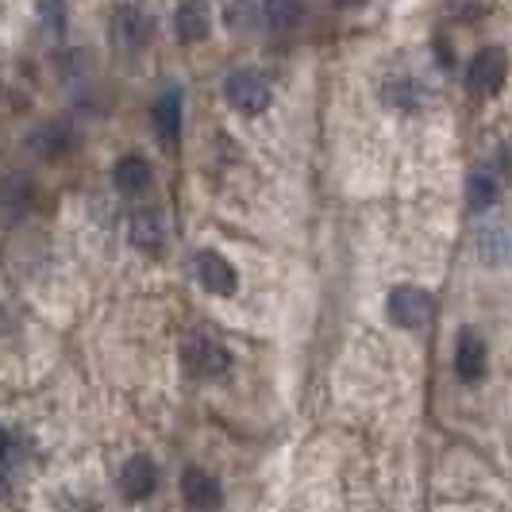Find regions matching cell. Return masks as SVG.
<instances>
[{"instance_id": "cell-1", "label": "cell", "mask_w": 512, "mask_h": 512, "mask_svg": "<svg viewBox=\"0 0 512 512\" xmlns=\"http://www.w3.org/2000/svg\"><path fill=\"white\" fill-rule=\"evenodd\" d=\"M385 312H389V320L397 324V328H424L432 316H436V301H432V293L428 289H420V285H397L393 293H389V301H385Z\"/></svg>"}, {"instance_id": "cell-2", "label": "cell", "mask_w": 512, "mask_h": 512, "mask_svg": "<svg viewBox=\"0 0 512 512\" xmlns=\"http://www.w3.org/2000/svg\"><path fill=\"white\" fill-rule=\"evenodd\" d=\"M224 97L235 112H243V116H258V112H266L270 108V81L258 74V70H235V74L224 81Z\"/></svg>"}, {"instance_id": "cell-3", "label": "cell", "mask_w": 512, "mask_h": 512, "mask_svg": "<svg viewBox=\"0 0 512 512\" xmlns=\"http://www.w3.org/2000/svg\"><path fill=\"white\" fill-rule=\"evenodd\" d=\"M181 359L197 378H224L231 370V351L224 343L208 339V335H189L181 343Z\"/></svg>"}, {"instance_id": "cell-4", "label": "cell", "mask_w": 512, "mask_h": 512, "mask_svg": "<svg viewBox=\"0 0 512 512\" xmlns=\"http://www.w3.org/2000/svg\"><path fill=\"white\" fill-rule=\"evenodd\" d=\"M505 77H509V54L501 51V47H486V51L474 54L466 81H470V89H474V93L493 97V93L505 85Z\"/></svg>"}, {"instance_id": "cell-5", "label": "cell", "mask_w": 512, "mask_h": 512, "mask_svg": "<svg viewBox=\"0 0 512 512\" xmlns=\"http://www.w3.org/2000/svg\"><path fill=\"white\" fill-rule=\"evenodd\" d=\"M193 270H197L201 289H208L212 297H231L239 289V274H235V266L220 251H201V255L193 258Z\"/></svg>"}, {"instance_id": "cell-6", "label": "cell", "mask_w": 512, "mask_h": 512, "mask_svg": "<svg viewBox=\"0 0 512 512\" xmlns=\"http://www.w3.org/2000/svg\"><path fill=\"white\" fill-rule=\"evenodd\" d=\"M181 497H185V505L197 512H216L220 509V501H224V486L208 474V470H197V466H189L185 474H181Z\"/></svg>"}, {"instance_id": "cell-7", "label": "cell", "mask_w": 512, "mask_h": 512, "mask_svg": "<svg viewBox=\"0 0 512 512\" xmlns=\"http://www.w3.org/2000/svg\"><path fill=\"white\" fill-rule=\"evenodd\" d=\"M154 489H158V466L154 459L147 455H131L124 462V470H120V493H124V501H147Z\"/></svg>"}, {"instance_id": "cell-8", "label": "cell", "mask_w": 512, "mask_h": 512, "mask_svg": "<svg viewBox=\"0 0 512 512\" xmlns=\"http://www.w3.org/2000/svg\"><path fill=\"white\" fill-rule=\"evenodd\" d=\"M154 135L166 151H178L181 143V93L178 89H166L158 101H154Z\"/></svg>"}, {"instance_id": "cell-9", "label": "cell", "mask_w": 512, "mask_h": 512, "mask_svg": "<svg viewBox=\"0 0 512 512\" xmlns=\"http://www.w3.org/2000/svg\"><path fill=\"white\" fill-rule=\"evenodd\" d=\"M131 247L147 251V255H158L166 247V216L158 208H139L128 224Z\"/></svg>"}, {"instance_id": "cell-10", "label": "cell", "mask_w": 512, "mask_h": 512, "mask_svg": "<svg viewBox=\"0 0 512 512\" xmlns=\"http://www.w3.org/2000/svg\"><path fill=\"white\" fill-rule=\"evenodd\" d=\"M174 31L181 43H205L212 31V8L208 0H181L174 12Z\"/></svg>"}, {"instance_id": "cell-11", "label": "cell", "mask_w": 512, "mask_h": 512, "mask_svg": "<svg viewBox=\"0 0 512 512\" xmlns=\"http://www.w3.org/2000/svg\"><path fill=\"white\" fill-rule=\"evenodd\" d=\"M455 374L462 382H478L486 374V343L470 328H462L459 339H455Z\"/></svg>"}, {"instance_id": "cell-12", "label": "cell", "mask_w": 512, "mask_h": 512, "mask_svg": "<svg viewBox=\"0 0 512 512\" xmlns=\"http://www.w3.org/2000/svg\"><path fill=\"white\" fill-rule=\"evenodd\" d=\"M112 181H116V189H120V193L139 197V193H147V189H151L154 170L143 154H124V158L112 166Z\"/></svg>"}, {"instance_id": "cell-13", "label": "cell", "mask_w": 512, "mask_h": 512, "mask_svg": "<svg viewBox=\"0 0 512 512\" xmlns=\"http://www.w3.org/2000/svg\"><path fill=\"white\" fill-rule=\"evenodd\" d=\"M147 31H151V24H147V16H143L135 4L120 8V12H116V20H112V39H116V47H120V51H135V47H143Z\"/></svg>"}, {"instance_id": "cell-14", "label": "cell", "mask_w": 512, "mask_h": 512, "mask_svg": "<svg viewBox=\"0 0 512 512\" xmlns=\"http://www.w3.org/2000/svg\"><path fill=\"white\" fill-rule=\"evenodd\" d=\"M31 197H35V185H31L27 174H8L0 181V212L20 216V212L31 208Z\"/></svg>"}, {"instance_id": "cell-15", "label": "cell", "mask_w": 512, "mask_h": 512, "mask_svg": "<svg viewBox=\"0 0 512 512\" xmlns=\"http://www.w3.org/2000/svg\"><path fill=\"white\" fill-rule=\"evenodd\" d=\"M70 143H74V131L66 128L62 120H54V124H47V128H39L35 135H31V151L43 154V158H51V162L70 151Z\"/></svg>"}, {"instance_id": "cell-16", "label": "cell", "mask_w": 512, "mask_h": 512, "mask_svg": "<svg viewBox=\"0 0 512 512\" xmlns=\"http://www.w3.org/2000/svg\"><path fill=\"white\" fill-rule=\"evenodd\" d=\"M262 16L274 31H293L305 20V0H262Z\"/></svg>"}, {"instance_id": "cell-17", "label": "cell", "mask_w": 512, "mask_h": 512, "mask_svg": "<svg viewBox=\"0 0 512 512\" xmlns=\"http://www.w3.org/2000/svg\"><path fill=\"white\" fill-rule=\"evenodd\" d=\"M497 197H501V181L493 178L489 170L470 174V181H466V205L474 208V212H486V208H493V205H497Z\"/></svg>"}, {"instance_id": "cell-18", "label": "cell", "mask_w": 512, "mask_h": 512, "mask_svg": "<svg viewBox=\"0 0 512 512\" xmlns=\"http://www.w3.org/2000/svg\"><path fill=\"white\" fill-rule=\"evenodd\" d=\"M39 24L51 39L66 35V4L62 0H39Z\"/></svg>"}, {"instance_id": "cell-19", "label": "cell", "mask_w": 512, "mask_h": 512, "mask_svg": "<svg viewBox=\"0 0 512 512\" xmlns=\"http://www.w3.org/2000/svg\"><path fill=\"white\" fill-rule=\"evenodd\" d=\"M412 81H397V85H385V101L401 104V108H412L416 104V97H412Z\"/></svg>"}, {"instance_id": "cell-20", "label": "cell", "mask_w": 512, "mask_h": 512, "mask_svg": "<svg viewBox=\"0 0 512 512\" xmlns=\"http://www.w3.org/2000/svg\"><path fill=\"white\" fill-rule=\"evenodd\" d=\"M8 447H12V436H8V432H4V428H0V459H4V455H8Z\"/></svg>"}, {"instance_id": "cell-21", "label": "cell", "mask_w": 512, "mask_h": 512, "mask_svg": "<svg viewBox=\"0 0 512 512\" xmlns=\"http://www.w3.org/2000/svg\"><path fill=\"white\" fill-rule=\"evenodd\" d=\"M339 4H362V0H339Z\"/></svg>"}]
</instances>
